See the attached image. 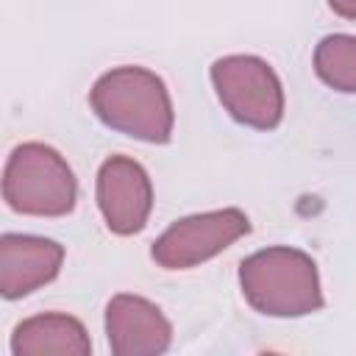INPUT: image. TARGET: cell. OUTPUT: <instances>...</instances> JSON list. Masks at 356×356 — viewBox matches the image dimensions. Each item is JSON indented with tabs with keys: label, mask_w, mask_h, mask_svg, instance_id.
<instances>
[{
	"label": "cell",
	"mask_w": 356,
	"mask_h": 356,
	"mask_svg": "<svg viewBox=\"0 0 356 356\" xmlns=\"http://www.w3.org/2000/svg\"><path fill=\"white\" fill-rule=\"evenodd\" d=\"M89 106L117 134L150 145H167L172 139L175 111L167 83L147 67L122 64L103 72L89 92Z\"/></svg>",
	"instance_id": "1"
},
{
	"label": "cell",
	"mask_w": 356,
	"mask_h": 356,
	"mask_svg": "<svg viewBox=\"0 0 356 356\" xmlns=\"http://www.w3.org/2000/svg\"><path fill=\"white\" fill-rule=\"evenodd\" d=\"M211 86L222 108L248 128L273 131L284 120V89L275 70L248 53L222 56L209 70Z\"/></svg>",
	"instance_id": "4"
},
{
	"label": "cell",
	"mask_w": 356,
	"mask_h": 356,
	"mask_svg": "<svg viewBox=\"0 0 356 356\" xmlns=\"http://www.w3.org/2000/svg\"><path fill=\"white\" fill-rule=\"evenodd\" d=\"M92 350V339L78 317L61 312H44L25 317L17 323L11 334V353L14 356H86Z\"/></svg>",
	"instance_id": "9"
},
{
	"label": "cell",
	"mask_w": 356,
	"mask_h": 356,
	"mask_svg": "<svg viewBox=\"0 0 356 356\" xmlns=\"http://www.w3.org/2000/svg\"><path fill=\"white\" fill-rule=\"evenodd\" d=\"M239 286L245 300L267 317H306L325 303L314 259L286 245L264 248L242 259Z\"/></svg>",
	"instance_id": "2"
},
{
	"label": "cell",
	"mask_w": 356,
	"mask_h": 356,
	"mask_svg": "<svg viewBox=\"0 0 356 356\" xmlns=\"http://www.w3.org/2000/svg\"><path fill=\"white\" fill-rule=\"evenodd\" d=\"M331 11L345 17V19H356V0H328Z\"/></svg>",
	"instance_id": "11"
},
{
	"label": "cell",
	"mask_w": 356,
	"mask_h": 356,
	"mask_svg": "<svg viewBox=\"0 0 356 356\" xmlns=\"http://www.w3.org/2000/svg\"><path fill=\"white\" fill-rule=\"evenodd\" d=\"M3 200L28 217H64L75 209L78 181L67 159L44 142H22L3 170Z\"/></svg>",
	"instance_id": "3"
},
{
	"label": "cell",
	"mask_w": 356,
	"mask_h": 356,
	"mask_svg": "<svg viewBox=\"0 0 356 356\" xmlns=\"http://www.w3.org/2000/svg\"><path fill=\"white\" fill-rule=\"evenodd\" d=\"M250 234V220L242 209H214L203 214H189L175 220L150 248V256L164 270H189L197 267L236 239Z\"/></svg>",
	"instance_id": "5"
},
{
	"label": "cell",
	"mask_w": 356,
	"mask_h": 356,
	"mask_svg": "<svg viewBox=\"0 0 356 356\" xmlns=\"http://www.w3.org/2000/svg\"><path fill=\"white\" fill-rule=\"evenodd\" d=\"M64 261V248L56 239L33 234L0 236V295L6 300L25 298L50 284Z\"/></svg>",
	"instance_id": "8"
},
{
	"label": "cell",
	"mask_w": 356,
	"mask_h": 356,
	"mask_svg": "<svg viewBox=\"0 0 356 356\" xmlns=\"http://www.w3.org/2000/svg\"><path fill=\"white\" fill-rule=\"evenodd\" d=\"M317 78L345 95H356V36L328 33L314 47Z\"/></svg>",
	"instance_id": "10"
},
{
	"label": "cell",
	"mask_w": 356,
	"mask_h": 356,
	"mask_svg": "<svg viewBox=\"0 0 356 356\" xmlns=\"http://www.w3.org/2000/svg\"><path fill=\"white\" fill-rule=\"evenodd\" d=\"M106 337L114 356H156L172 342V325L156 303L120 292L106 306Z\"/></svg>",
	"instance_id": "7"
},
{
	"label": "cell",
	"mask_w": 356,
	"mask_h": 356,
	"mask_svg": "<svg viewBox=\"0 0 356 356\" xmlns=\"http://www.w3.org/2000/svg\"><path fill=\"white\" fill-rule=\"evenodd\" d=\"M97 209L117 236H134L153 211V184L145 167L131 156H108L97 170Z\"/></svg>",
	"instance_id": "6"
}]
</instances>
